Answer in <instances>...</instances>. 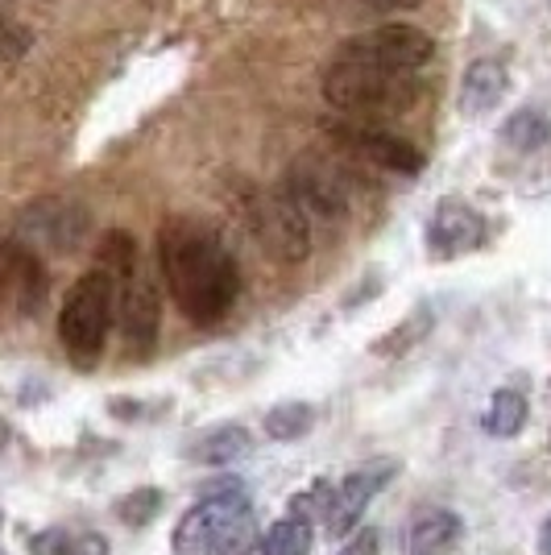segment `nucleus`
Instances as JSON below:
<instances>
[{
	"label": "nucleus",
	"instance_id": "nucleus-1",
	"mask_svg": "<svg viewBox=\"0 0 551 555\" xmlns=\"http://www.w3.org/2000/svg\"><path fill=\"white\" fill-rule=\"evenodd\" d=\"M158 270L191 324L212 327L232 311L241 295V270L229 245L195 220H166L158 232Z\"/></svg>",
	"mask_w": 551,
	"mask_h": 555
},
{
	"label": "nucleus",
	"instance_id": "nucleus-2",
	"mask_svg": "<svg viewBox=\"0 0 551 555\" xmlns=\"http://www.w3.org/2000/svg\"><path fill=\"white\" fill-rule=\"evenodd\" d=\"M170 547L179 555H253L261 547V531L249 489L232 477L207 486L204 498L179 518Z\"/></svg>",
	"mask_w": 551,
	"mask_h": 555
},
{
	"label": "nucleus",
	"instance_id": "nucleus-3",
	"mask_svg": "<svg viewBox=\"0 0 551 555\" xmlns=\"http://www.w3.org/2000/svg\"><path fill=\"white\" fill-rule=\"evenodd\" d=\"M323 95L341 116L357 120H382V116H402L419 100V79L407 67H382L366 59H332L323 75Z\"/></svg>",
	"mask_w": 551,
	"mask_h": 555
},
{
	"label": "nucleus",
	"instance_id": "nucleus-4",
	"mask_svg": "<svg viewBox=\"0 0 551 555\" xmlns=\"http://www.w3.org/2000/svg\"><path fill=\"white\" fill-rule=\"evenodd\" d=\"M116 320V278L108 270L92 266L88 274L75 278V286L67 291V299L59 307V340L67 348L75 370H95L108 332Z\"/></svg>",
	"mask_w": 551,
	"mask_h": 555
},
{
	"label": "nucleus",
	"instance_id": "nucleus-5",
	"mask_svg": "<svg viewBox=\"0 0 551 555\" xmlns=\"http://www.w3.org/2000/svg\"><path fill=\"white\" fill-rule=\"evenodd\" d=\"M245 216L257 245L282 266H299L311 257V220L295 204V195L278 183L270 191H253L245 199Z\"/></svg>",
	"mask_w": 551,
	"mask_h": 555
},
{
	"label": "nucleus",
	"instance_id": "nucleus-6",
	"mask_svg": "<svg viewBox=\"0 0 551 555\" xmlns=\"http://www.w3.org/2000/svg\"><path fill=\"white\" fill-rule=\"evenodd\" d=\"M323 129H328V138L336 141L345 154L377 166V170H390V175H419L423 170V154L414 150L411 141L390 133V129H382V125H373V120L341 116V120H328Z\"/></svg>",
	"mask_w": 551,
	"mask_h": 555
},
{
	"label": "nucleus",
	"instance_id": "nucleus-7",
	"mask_svg": "<svg viewBox=\"0 0 551 555\" xmlns=\"http://www.w3.org/2000/svg\"><path fill=\"white\" fill-rule=\"evenodd\" d=\"M282 186L295 195V204L307 211V220H345L353 211V186L348 175L336 163H328L320 154H303L291 163Z\"/></svg>",
	"mask_w": 551,
	"mask_h": 555
},
{
	"label": "nucleus",
	"instance_id": "nucleus-8",
	"mask_svg": "<svg viewBox=\"0 0 551 555\" xmlns=\"http://www.w3.org/2000/svg\"><path fill=\"white\" fill-rule=\"evenodd\" d=\"M436 54V42L414 29V25H377L369 34H357L348 38L345 47L336 50V59H366V63H382V67H407L419 70L432 63Z\"/></svg>",
	"mask_w": 551,
	"mask_h": 555
},
{
	"label": "nucleus",
	"instance_id": "nucleus-9",
	"mask_svg": "<svg viewBox=\"0 0 551 555\" xmlns=\"http://www.w3.org/2000/svg\"><path fill=\"white\" fill-rule=\"evenodd\" d=\"M116 324L125 336L129 357H150L158 345V327H162V307L158 291H154V278L145 270H133L125 282H116Z\"/></svg>",
	"mask_w": 551,
	"mask_h": 555
},
{
	"label": "nucleus",
	"instance_id": "nucleus-10",
	"mask_svg": "<svg viewBox=\"0 0 551 555\" xmlns=\"http://www.w3.org/2000/svg\"><path fill=\"white\" fill-rule=\"evenodd\" d=\"M398 473V461H369L361 468H353L345 481L336 486V498H332V514H328V534L332 539H345V534L357 531V522L366 518V506L382 493V489L394 481Z\"/></svg>",
	"mask_w": 551,
	"mask_h": 555
},
{
	"label": "nucleus",
	"instance_id": "nucleus-11",
	"mask_svg": "<svg viewBox=\"0 0 551 555\" xmlns=\"http://www.w3.org/2000/svg\"><path fill=\"white\" fill-rule=\"evenodd\" d=\"M50 278L42 257L25 241H4L0 245V295H9L22 315H38L47 302Z\"/></svg>",
	"mask_w": 551,
	"mask_h": 555
},
{
	"label": "nucleus",
	"instance_id": "nucleus-12",
	"mask_svg": "<svg viewBox=\"0 0 551 555\" xmlns=\"http://www.w3.org/2000/svg\"><path fill=\"white\" fill-rule=\"evenodd\" d=\"M427 245L436 257H464L485 245V216L464 199H439L427 220Z\"/></svg>",
	"mask_w": 551,
	"mask_h": 555
},
{
	"label": "nucleus",
	"instance_id": "nucleus-13",
	"mask_svg": "<svg viewBox=\"0 0 551 555\" xmlns=\"http://www.w3.org/2000/svg\"><path fill=\"white\" fill-rule=\"evenodd\" d=\"M84 229H88V216L63 204V199H38L22 216L25 245H47V249H59V254H71L84 241Z\"/></svg>",
	"mask_w": 551,
	"mask_h": 555
},
{
	"label": "nucleus",
	"instance_id": "nucleus-14",
	"mask_svg": "<svg viewBox=\"0 0 551 555\" xmlns=\"http://www.w3.org/2000/svg\"><path fill=\"white\" fill-rule=\"evenodd\" d=\"M510 92V75L498 59H477L469 63L464 79H460V113L464 116H485L494 113Z\"/></svg>",
	"mask_w": 551,
	"mask_h": 555
},
{
	"label": "nucleus",
	"instance_id": "nucleus-15",
	"mask_svg": "<svg viewBox=\"0 0 551 555\" xmlns=\"http://www.w3.org/2000/svg\"><path fill=\"white\" fill-rule=\"evenodd\" d=\"M253 436L241 427V423H220L204 431L200 440L187 448V461L204 464V468H225V464H236L241 456H249Z\"/></svg>",
	"mask_w": 551,
	"mask_h": 555
},
{
	"label": "nucleus",
	"instance_id": "nucleus-16",
	"mask_svg": "<svg viewBox=\"0 0 551 555\" xmlns=\"http://www.w3.org/2000/svg\"><path fill=\"white\" fill-rule=\"evenodd\" d=\"M460 534H464V522L452 509H427L411 522L407 547H411V555H444L457 547Z\"/></svg>",
	"mask_w": 551,
	"mask_h": 555
},
{
	"label": "nucleus",
	"instance_id": "nucleus-17",
	"mask_svg": "<svg viewBox=\"0 0 551 555\" xmlns=\"http://www.w3.org/2000/svg\"><path fill=\"white\" fill-rule=\"evenodd\" d=\"M527 418H530L527 393L514 390V386H502V390H494V398H489L482 427L489 436H498V440H510V436H518L527 427Z\"/></svg>",
	"mask_w": 551,
	"mask_h": 555
},
{
	"label": "nucleus",
	"instance_id": "nucleus-18",
	"mask_svg": "<svg viewBox=\"0 0 551 555\" xmlns=\"http://www.w3.org/2000/svg\"><path fill=\"white\" fill-rule=\"evenodd\" d=\"M311 539H316V527L299 518V514H286L278 518L270 531L261 534V555H311Z\"/></svg>",
	"mask_w": 551,
	"mask_h": 555
},
{
	"label": "nucleus",
	"instance_id": "nucleus-19",
	"mask_svg": "<svg viewBox=\"0 0 551 555\" xmlns=\"http://www.w3.org/2000/svg\"><path fill=\"white\" fill-rule=\"evenodd\" d=\"M502 141L518 154H535L551 141V120L539 108H518L502 125Z\"/></svg>",
	"mask_w": 551,
	"mask_h": 555
},
{
	"label": "nucleus",
	"instance_id": "nucleus-20",
	"mask_svg": "<svg viewBox=\"0 0 551 555\" xmlns=\"http://www.w3.org/2000/svg\"><path fill=\"white\" fill-rule=\"evenodd\" d=\"M316 427V406L311 402H278L266 415V436L278 443H295L303 436H311Z\"/></svg>",
	"mask_w": 551,
	"mask_h": 555
},
{
	"label": "nucleus",
	"instance_id": "nucleus-21",
	"mask_svg": "<svg viewBox=\"0 0 551 555\" xmlns=\"http://www.w3.org/2000/svg\"><path fill=\"white\" fill-rule=\"evenodd\" d=\"M95 266H100V270H108L116 282H125V278L138 270V241L120 229L104 232V236H100V245H95Z\"/></svg>",
	"mask_w": 551,
	"mask_h": 555
},
{
	"label": "nucleus",
	"instance_id": "nucleus-22",
	"mask_svg": "<svg viewBox=\"0 0 551 555\" xmlns=\"http://www.w3.org/2000/svg\"><path fill=\"white\" fill-rule=\"evenodd\" d=\"M427 332H432V311H414V315H407L394 332H386V336L373 345V352H377V357H402V352H411Z\"/></svg>",
	"mask_w": 551,
	"mask_h": 555
},
{
	"label": "nucleus",
	"instance_id": "nucleus-23",
	"mask_svg": "<svg viewBox=\"0 0 551 555\" xmlns=\"http://www.w3.org/2000/svg\"><path fill=\"white\" fill-rule=\"evenodd\" d=\"M158 509H162V489L141 486V489H133V493H125V498L116 502V518H120L125 527H133V531H141V527H150V522L158 518Z\"/></svg>",
	"mask_w": 551,
	"mask_h": 555
},
{
	"label": "nucleus",
	"instance_id": "nucleus-24",
	"mask_svg": "<svg viewBox=\"0 0 551 555\" xmlns=\"http://www.w3.org/2000/svg\"><path fill=\"white\" fill-rule=\"evenodd\" d=\"M332 498H336V486H328V481H311L303 493L291 498V514L307 518L311 527H316V522H328V514H332Z\"/></svg>",
	"mask_w": 551,
	"mask_h": 555
},
{
	"label": "nucleus",
	"instance_id": "nucleus-25",
	"mask_svg": "<svg viewBox=\"0 0 551 555\" xmlns=\"http://www.w3.org/2000/svg\"><path fill=\"white\" fill-rule=\"evenodd\" d=\"M382 552V531L377 527H361V531H353L341 539V547L332 555H377Z\"/></svg>",
	"mask_w": 551,
	"mask_h": 555
},
{
	"label": "nucleus",
	"instance_id": "nucleus-26",
	"mask_svg": "<svg viewBox=\"0 0 551 555\" xmlns=\"http://www.w3.org/2000/svg\"><path fill=\"white\" fill-rule=\"evenodd\" d=\"M71 531L63 527H50V531H38L29 539V555H67Z\"/></svg>",
	"mask_w": 551,
	"mask_h": 555
},
{
	"label": "nucleus",
	"instance_id": "nucleus-27",
	"mask_svg": "<svg viewBox=\"0 0 551 555\" xmlns=\"http://www.w3.org/2000/svg\"><path fill=\"white\" fill-rule=\"evenodd\" d=\"M67 555H108V539L104 534H71V543H67Z\"/></svg>",
	"mask_w": 551,
	"mask_h": 555
},
{
	"label": "nucleus",
	"instance_id": "nucleus-28",
	"mask_svg": "<svg viewBox=\"0 0 551 555\" xmlns=\"http://www.w3.org/2000/svg\"><path fill=\"white\" fill-rule=\"evenodd\" d=\"M25 50V38L13 29L9 22H0V54H22Z\"/></svg>",
	"mask_w": 551,
	"mask_h": 555
},
{
	"label": "nucleus",
	"instance_id": "nucleus-29",
	"mask_svg": "<svg viewBox=\"0 0 551 555\" xmlns=\"http://www.w3.org/2000/svg\"><path fill=\"white\" fill-rule=\"evenodd\" d=\"M373 13H402V9H419L423 0H366Z\"/></svg>",
	"mask_w": 551,
	"mask_h": 555
},
{
	"label": "nucleus",
	"instance_id": "nucleus-30",
	"mask_svg": "<svg viewBox=\"0 0 551 555\" xmlns=\"http://www.w3.org/2000/svg\"><path fill=\"white\" fill-rule=\"evenodd\" d=\"M539 555H551V514L543 518V527H539Z\"/></svg>",
	"mask_w": 551,
	"mask_h": 555
},
{
	"label": "nucleus",
	"instance_id": "nucleus-31",
	"mask_svg": "<svg viewBox=\"0 0 551 555\" xmlns=\"http://www.w3.org/2000/svg\"><path fill=\"white\" fill-rule=\"evenodd\" d=\"M9 440H13V431H9V423H4V418H0V452H4V448H9Z\"/></svg>",
	"mask_w": 551,
	"mask_h": 555
}]
</instances>
